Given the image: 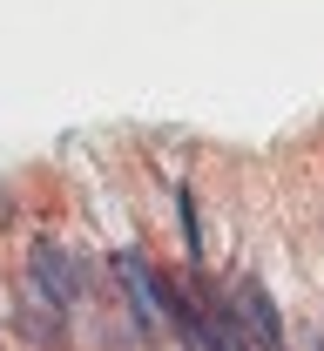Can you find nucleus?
<instances>
[{"label":"nucleus","mask_w":324,"mask_h":351,"mask_svg":"<svg viewBox=\"0 0 324 351\" xmlns=\"http://www.w3.org/2000/svg\"><path fill=\"white\" fill-rule=\"evenodd\" d=\"M27 270H34V298H41V304H68V298H75V263H68V250H54V243H34V257H27Z\"/></svg>","instance_id":"1"},{"label":"nucleus","mask_w":324,"mask_h":351,"mask_svg":"<svg viewBox=\"0 0 324 351\" xmlns=\"http://www.w3.org/2000/svg\"><path fill=\"white\" fill-rule=\"evenodd\" d=\"M236 311H243V324H250L243 338H257L264 351L284 345V317H277V304L264 298V284H243V291H236Z\"/></svg>","instance_id":"2"},{"label":"nucleus","mask_w":324,"mask_h":351,"mask_svg":"<svg viewBox=\"0 0 324 351\" xmlns=\"http://www.w3.org/2000/svg\"><path fill=\"white\" fill-rule=\"evenodd\" d=\"M203 351H243V331H236L230 311H210L203 317Z\"/></svg>","instance_id":"3"},{"label":"nucleus","mask_w":324,"mask_h":351,"mask_svg":"<svg viewBox=\"0 0 324 351\" xmlns=\"http://www.w3.org/2000/svg\"><path fill=\"white\" fill-rule=\"evenodd\" d=\"M27 338H34V345H61V317H47L41 304L27 311Z\"/></svg>","instance_id":"4"},{"label":"nucleus","mask_w":324,"mask_h":351,"mask_svg":"<svg viewBox=\"0 0 324 351\" xmlns=\"http://www.w3.org/2000/svg\"><path fill=\"white\" fill-rule=\"evenodd\" d=\"M176 210H183V237H189V257H203V230H196V196L176 189Z\"/></svg>","instance_id":"5"},{"label":"nucleus","mask_w":324,"mask_h":351,"mask_svg":"<svg viewBox=\"0 0 324 351\" xmlns=\"http://www.w3.org/2000/svg\"><path fill=\"white\" fill-rule=\"evenodd\" d=\"M311 351H324V338H318V345H311Z\"/></svg>","instance_id":"6"}]
</instances>
